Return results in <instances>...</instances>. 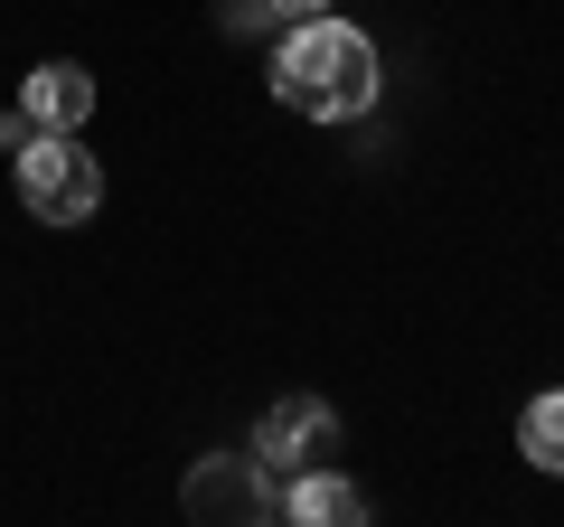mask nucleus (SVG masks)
<instances>
[{
  "label": "nucleus",
  "instance_id": "nucleus-3",
  "mask_svg": "<svg viewBox=\"0 0 564 527\" xmlns=\"http://www.w3.org/2000/svg\"><path fill=\"white\" fill-rule=\"evenodd\" d=\"M188 518L198 527H273V508H282V490H273V471L254 462V452H207L198 471H188Z\"/></svg>",
  "mask_w": 564,
  "mask_h": 527
},
{
  "label": "nucleus",
  "instance_id": "nucleus-1",
  "mask_svg": "<svg viewBox=\"0 0 564 527\" xmlns=\"http://www.w3.org/2000/svg\"><path fill=\"white\" fill-rule=\"evenodd\" d=\"M377 85H386L377 39L348 29L339 10H329V20H292V39L273 47V95L292 104V114H311V122H358L367 104H377Z\"/></svg>",
  "mask_w": 564,
  "mask_h": 527
},
{
  "label": "nucleus",
  "instance_id": "nucleus-6",
  "mask_svg": "<svg viewBox=\"0 0 564 527\" xmlns=\"http://www.w3.org/2000/svg\"><path fill=\"white\" fill-rule=\"evenodd\" d=\"M273 518L282 527H367V490L339 481V471H292Z\"/></svg>",
  "mask_w": 564,
  "mask_h": 527
},
{
  "label": "nucleus",
  "instance_id": "nucleus-4",
  "mask_svg": "<svg viewBox=\"0 0 564 527\" xmlns=\"http://www.w3.org/2000/svg\"><path fill=\"white\" fill-rule=\"evenodd\" d=\"M329 433H339V415L321 406V396H282V406H263V424H254V462L263 471H321V452H329Z\"/></svg>",
  "mask_w": 564,
  "mask_h": 527
},
{
  "label": "nucleus",
  "instance_id": "nucleus-2",
  "mask_svg": "<svg viewBox=\"0 0 564 527\" xmlns=\"http://www.w3.org/2000/svg\"><path fill=\"white\" fill-rule=\"evenodd\" d=\"M10 161H20V198L39 226H95L104 170H95V151H76V132H20Z\"/></svg>",
  "mask_w": 564,
  "mask_h": 527
},
{
  "label": "nucleus",
  "instance_id": "nucleus-5",
  "mask_svg": "<svg viewBox=\"0 0 564 527\" xmlns=\"http://www.w3.org/2000/svg\"><path fill=\"white\" fill-rule=\"evenodd\" d=\"M20 122L29 132H85L95 122V76L66 57H47L39 76H20Z\"/></svg>",
  "mask_w": 564,
  "mask_h": 527
},
{
  "label": "nucleus",
  "instance_id": "nucleus-8",
  "mask_svg": "<svg viewBox=\"0 0 564 527\" xmlns=\"http://www.w3.org/2000/svg\"><path fill=\"white\" fill-rule=\"evenodd\" d=\"M226 29H245V39H254V29H273V0H236V10H226Z\"/></svg>",
  "mask_w": 564,
  "mask_h": 527
},
{
  "label": "nucleus",
  "instance_id": "nucleus-9",
  "mask_svg": "<svg viewBox=\"0 0 564 527\" xmlns=\"http://www.w3.org/2000/svg\"><path fill=\"white\" fill-rule=\"evenodd\" d=\"M273 20H329V0H273Z\"/></svg>",
  "mask_w": 564,
  "mask_h": 527
},
{
  "label": "nucleus",
  "instance_id": "nucleus-7",
  "mask_svg": "<svg viewBox=\"0 0 564 527\" xmlns=\"http://www.w3.org/2000/svg\"><path fill=\"white\" fill-rule=\"evenodd\" d=\"M518 452H527L536 471H555V481H564V386H545L536 406L518 415Z\"/></svg>",
  "mask_w": 564,
  "mask_h": 527
}]
</instances>
